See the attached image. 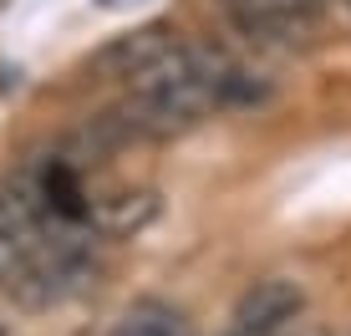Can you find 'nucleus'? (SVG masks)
I'll list each match as a JSON object with an SVG mask.
<instances>
[{
    "label": "nucleus",
    "instance_id": "obj_3",
    "mask_svg": "<svg viewBox=\"0 0 351 336\" xmlns=\"http://www.w3.org/2000/svg\"><path fill=\"white\" fill-rule=\"evenodd\" d=\"M184 46V36L173 26H163V21H153V26H138L128 36H117V41H107L102 51L92 56V71H102L107 82H143L153 67H163L168 56Z\"/></svg>",
    "mask_w": 351,
    "mask_h": 336
},
{
    "label": "nucleus",
    "instance_id": "obj_5",
    "mask_svg": "<svg viewBox=\"0 0 351 336\" xmlns=\"http://www.w3.org/2000/svg\"><path fill=\"white\" fill-rule=\"evenodd\" d=\"M107 336H189V316L168 301H132Z\"/></svg>",
    "mask_w": 351,
    "mask_h": 336
},
{
    "label": "nucleus",
    "instance_id": "obj_4",
    "mask_svg": "<svg viewBox=\"0 0 351 336\" xmlns=\"http://www.w3.org/2000/svg\"><path fill=\"white\" fill-rule=\"evenodd\" d=\"M306 311V291L290 275H265L234 306V336H280Z\"/></svg>",
    "mask_w": 351,
    "mask_h": 336
},
{
    "label": "nucleus",
    "instance_id": "obj_2",
    "mask_svg": "<svg viewBox=\"0 0 351 336\" xmlns=\"http://www.w3.org/2000/svg\"><path fill=\"white\" fill-rule=\"evenodd\" d=\"M331 0H224V16L250 41H295L316 31Z\"/></svg>",
    "mask_w": 351,
    "mask_h": 336
},
{
    "label": "nucleus",
    "instance_id": "obj_6",
    "mask_svg": "<svg viewBox=\"0 0 351 336\" xmlns=\"http://www.w3.org/2000/svg\"><path fill=\"white\" fill-rule=\"evenodd\" d=\"M229 336H234V331H229Z\"/></svg>",
    "mask_w": 351,
    "mask_h": 336
},
{
    "label": "nucleus",
    "instance_id": "obj_1",
    "mask_svg": "<svg viewBox=\"0 0 351 336\" xmlns=\"http://www.w3.org/2000/svg\"><path fill=\"white\" fill-rule=\"evenodd\" d=\"M239 97H245V71L214 46L184 41L163 67H153L143 82H132L128 97L102 117V133L112 143L178 138Z\"/></svg>",
    "mask_w": 351,
    "mask_h": 336
}]
</instances>
